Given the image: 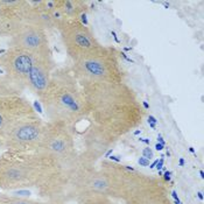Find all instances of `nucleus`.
<instances>
[{
  "label": "nucleus",
  "mask_w": 204,
  "mask_h": 204,
  "mask_svg": "<svg viewBox=\"0 0 204 204\" xmlns=\"http://www.w3.org/2000/svg\"><path fill=\"white\" fill-rule=\"evenodd\" d=\"M189 152H190V153H192V154H195V149H194L192 147H189Z\"/></svg>",
  "instance_id": "473e14b6"
},
{
  "label": "nucleus",
  "mask_w": 204,
  "mask_h": 204,
  "mask_svg": "<svg viewBox=\"0 0 204 204\" xmlns=\"http://www.w3.org/2000/svg\"><path fill=\"white\" fill-rule=\"evenodd\" d=\"M138 163H139L141 167H147V166H149V164H151V160H148V159H146V157L141 156V157H139Z\"/></svg>",
  "instance_id": "2eb2a0df"
},
{
  "label": "nucleus",
  "mask_w": 204,
  "mask_h": 204,
  "mask_svg": "<svg viewBox=\"0 0 204 204\" xmlns=\"http://www.w3.org/2000/svg\"><path fill=\"white\" fill-rule=\"evenodd\" d=\"M147 119H148L147 121L151 122V124H155V125L157 124V119L154 116H148V118H147Z\"/></svg>",
  "instance_id": "a211bd4d"
},
{
  "label": "nucleus",
  "mask_w": 204,
  "mask_h": 204,
  "mask_svg": "<svg viewBox=\"0 0 204 204\" xmlns=\"http://www.w3.org/2000/svg\"><path fill=\"white\" fill-rule=\"evenodd\" d=\"M180 166L181 167H183V166H184V159H182V157L180 159Z\"/></svg>",
  "instance_id": "c85d7f7f"
},
{
  "label": "nucleus",
  "mask_w": 204,
  "mask_h": 204,
  "mask_svg": "<svg viewBox=\"0 0 204 204\" xmlns=\"http://www.w3.org/2000/svg\"><path fill=\"white\" fill-rule=\"evenodd\" d=\"M56 28L61 34L65 52L74 62L100 46L89 27L78 19L61 20L56 23Z\"/></svg>",
  "instance_id": "39448f33"
},
{
  "label": "nucleus",
  "mask_w": 204,
  "mask_h": 204,
  "mask_svg": "<svg viewBox=\"0 0 204 204\" xmlns=\"http://www.w3.org/2000/svg\"><path fill=\"white\" fill-rule=\"evenodd\" d=\"M5 204H41L36 203L33 201H28V199H23V198H7Z\"/></svg>",
  "instance_id": "ddd939ff"
},
{
  "label": "nucleus",
  "mask_w": 204,
  "mask_h": 204,
  "mask_svg": "<svg viewBox=\"0 0 204 204\" xmlns=\"http://www.w3.org/2000/svg\"><path fill=\"white\" fill-rule=\"evenodd\" d=\"M36 114L33 105L21 94L0 97V147L17 124Z\"/></svg>",
  "instance_id": "6e6552de"
},
{
  "label": "nucleus",
  "mask_w": 204,
  "mask_h": 204,
  "mask_svg": "<svg viewBox=\"0 0 204 204\" xmlns=\"http://www.w3.org/2000/svg\"><path fill=\"white\" fill-rule=\"evenodd\" d=\"M141 105H142L144 110H148V109H149V104H148L147 102H141Z\"/></svg>",
  "instance_id": "b1692460"
},
{
  "label": "nucleus",
  "mask_w": 204,
  "mask_h": 204,
  "mask_svg": "<svg viewBox=\"0 0 204 204\" xmlns=\"http://www.w3.org/2000/svg\"><path fill=\"white\" fill-rule=\"evenodd\" d=\"M40 103L49 121L72 125L85 118L87 107L78 78L69 70L52 71Z\"/></svg>",
  "instance_id": "f03ea898"
},
{
  "label": "nucleus",
  "mask_w": 204,
  "mask_h": 204,
  "mask_svg": "<svg viewBox=\"0 0 204 204\" xmlns=\"http://www.w3.org/2000/svg\"><path fill=\"white\" fill-rule=\"evenodd\" d=\"M140 141H142V142H145L146 145H148L149 146V144H151V140L149 139H147V138H140Z\"/></svg>",
  "instance_id": "4be33fe9"
},
{
  "label": "nucleus",
  "mask_w": 204,
  "mask_h": 204,
  "mask_svg": "<svg viewBox=\"0 0 204 204\" xmlns=\"http://www.w3.org/2000/svg\"><path fill=\"white\" fill-rule=\"evenodd\" d=\"M109 159H110V160H112V161H116V162H120V161H121V160L119 159V156H114V155H110V156H109Z\"/></svg>",
  "instance_id": "aec40b11"
},
{
  "label": "nucleus",
  "mask_w": 204,
  "mask_h": 204,
  "mask_svg": "<svg viewBox=\"0 0 204 204\" xmlns=\"http://www.w3.org/2000/svg\"><path fill=\"white\" fill-rule=\"evenodd\" d=\"M112 152H113V149H109L106 152V154H105V157H109L110 155H112Z\"/></svg>",
  "instance_id": "bb28decb"
},
{
  "label": "nucleus",
  "mask_w": 204,
  "mask_h": 204,
  "mask_svg": "<svg viewBox=\"0 0 204 204\" xmlns=\"http://www.w3.org/2000/svg\"><path fill=\"white\" fill-rule=\"evenodd\" d=\"M36 52L10 47L0 55V68L14 84L21 90L27 89V78L29 69L34 61Z\"/></svg>",
  "instance_id": "1a4fd4ad"
},
{
  "label": "nucleus",
  "mask_w": 204,
  "mask_h": 204,
  "mask_svg": "<svg viewBox=\"0 0 204 204\" xmlns=\"http://www.w3.org/2000/svg\"><path fill=\"white\" fill-rule=\"evenodd\" d=\"M155 168L157 169V171H159V170H161V169L163 168V155L161 156V159L157 161L156 166H155Z\"/></svg>",
  "instance_id": "dca6fc26"
},
{
  "label": "nucleus",
  "mask_w": 204,
  "mask_h": 204,
  "mask_svg": "<svg viewBox=\"0 0 204 204\" xmlns=\"http://www.w3.org/2000/svg\"><path fill=\"white\" fill-rule=\"evenodd\" d=\"M72 146L74 142L68 125L48 121L44 124L42 138L35 153L49 161H62L70 154Z\"/></svg>",
  "instance_id": "423d86ee"
},
{
  "label": "nucleus",
  "mask_w": 204,
  "mask_h": 204,
  "mask_svg": "<svg viewBox=\"0 0 204 204\" xmlns=\"http://www.w3.org/2000/svg\"><path fill=\"white\" fill-rule=\"evenodd\" d=\"M157 144H161V145L166 146V142H164V140H163V138L160 135V134L157 135Z\"/></svg>",
  "instance_id": "6ab92c4d"
},
{
  "label": "nucleus",
  "mask_w": 204,
  "mask_h": 204,
  "mask_svg": "<svg viewBox=\"0 0 204 204\" xmlns=\"http://www.w3.org/2000/svg\"><path fill=\"white\" fill-rule=\"evenodd\" d=\"M148 125H149L153 129H155V128H156V125H155V124H151V122H148Z\"/></svg>",
  "instance_id": "c756f323"
},
{
  "label": "nucleus",
  "mask_w": 204,
  "mask_h": 204,
  "mask_svg": "<svg viewBox=\"0 0 204 204\" xmlns=\"http://www.w3.org/2000/svg\"><path fill=\"white\" fill-rule=\"evenodd\" d=\"M21 89L14 84L13 82L5 75H0V97H7V96H15L21 93Z\"/></svg>",
  "instance_id": "f8f14e48"
},
{
  "label": "nucleus",
  "mask_w": 204,
  "mask_h": 204,
  "mask_svg": "<svg viewBox=\"0 0 204 204\" xmlns=\"http://www.w3.org/2000/svg\"><path fill=\"white\" fill-rule=\"evenodd\" d=\"M50 162L40 154L15 153L0 157V188L14 190L34 186L43 177L42 170Z\"/></svg>",
  "instance_id": "7ed1b4c3"
},
{
  "label": "nucleus",
  "mask_w": 204,
  "mask_h": 204,
  "mask_svg": "<svg viewBox=\"0 0 204 204\" xmlns=\"http://www.w3.org/2000/svg\"><path fill=\"white\" fill-rule=\"evenodd\" d=\"M199 175H201V179H204V171L203 170H199Z\"/></svg>",
  "instance_id": "2f4dec72"
},
{
  "label": "nucleus",
  "mask_w": 204,
  "mask_h": 204,
  "mask_svg": "<svg viewBox=\"0 0 204 204\" xmlns=\"http://www.w3.org/2000/svg\"><path fill=\"white\" fill-rule=\"evenodd\" d=\"M55 68L52 52L36 54L32 67L29 69L28 78H27V89L41 97V94L47 89L50 77Z\"/></svg>",
  "instance_id": "9b49d317"
},
{
  "label": "nucleus",
  "mask_w": 204,
  "mask_h": 204,
  "mask_svg": "<svg viewBox=\"0 0 204 204\" xmlns=\"http://www.w3.org/2000/svg\"><path fill=\"white\" fill-rule=\"evenodd\" d=\"M157 161H159V159H156V160H155L154 162L152 163V164H149V168H155V166H156Z\"/></svg>",
  "instance_id": "a878e982"
},
{
  "label": "nucleus",
  "mask_w": 204,
  "mask_h": 204,
  "mask_svg": "<svg viewBox=\"0 0 204 204\" xmlns=\"http://www.w3.org/2000/svg\"><path fill=\"white\" fill-rule=\"evenodd\" d=\"M171 196H173V197H174V199L175 201H176V202H179V203H181V201H180V198H179V196H177V194H176V191H173L171 192Z\"/></svg>",
  "instance_id": "412c9836"
},
{
  "label": "nucleus",
  "mask_w": 204,
  "mask_h": 204,
  "mask_svg": "<svg viewBox=\"0 0 204 204\" xmlns=\"http://www.w3.org/2000/svg\"><path fill=\"white\" fill-rule=\"evenodd\" d=\"M162 175H163V179H164L166 181H170V179H171V177H170L171 171H169V170H166V171H164Z\"/></svg>",
  "instance_id": "f3484780"
},
{
  "label": "nucleus",
  "mask_w": 204,
  "mask_h": 204,
  "mask_svg": "<svg viewBox=\"0 0 204 204\" xmlns=\"http://www.w3.org/2000/svg\"><path fill=\"white\" fill-rule=\"evenodd\" d=\"M44 124L46 122L39 118L37 114L23 120L7 135L2 147L15 153L36 152L42 138Z\"/></svg>",
  "instance_id": "0eeeda50"
},
{
  "label": "nucleus",
  "mask_w": 204,
  "mask_h": 204,
  "mask_svg": "<svg viewBox=\"0 0 204 204\" xmlns=\"http://www.w3.org/2000/svg\"><path fill=\"white\" fill-rule=\"evenodd\" d=\"M6 201H7V198L6 197H0V204H5Z\"/></svg>",
  "instance_id": "cd10ccee"
},
{
  "label": "nucleus",
  "mask_w": 204,
  "mask_h": 204,
  "mask_svg": "<svg viewBox=\"0 0 204 204\" xmlns=\"http://www.w3.org/2000/svg\"><path fill=\"white\" fill-rule=\"evenodd\" d=\"M120 52L114 48L99 46L74 62L78 79L124 83V71L119 61Z\"/></svg>",
  "instance_id": "20e7f679"
},
{
  "label": "nucleus",
  "mask_w": 204,
  "mask_h": 204,
  "mask_svg": "<svg viewBox=\"0 0 204 204\" xmlns=\"http://www.w3.org/2000/svg\"><path fill=\"white\" fill-rule=\"evenodd\" d=\"M142 156L148 159V160H152L154 157V153L152 151V148H149V146H147L142 149Z\"/></svg>",
  "instance_id": "4468645a"
},
{
  "label": "nucleus",
  "mask_w": 204,
  "mask_h": 204,
  "mask_svg": "<svg viewBox=\"0 0 204 204\" xmlns=\"http://www.w3.org/2000/svg\"><path fill=\"white\" fill-rule=\"evenodd\" d=\"M89 118L100 129L124 134L141 124L144 107L125 83L78 79Z\"/></svg>",
  "instance_id": "f257e3e1"
},
{
  "label": "nucleus",
  "mask_w": 204,
  "mask_h": 204,
  "mask_svg": "<svg viewBox=\"0 0 204 204\" xmlns=\"http://www.w3.org/2000/svg\"><path fill=\"white\" fill-rule=\"evenodd\" d=\"M140 133H141V129H137V131L134 132V135H139Z\"/></svg>",
  "instance_id": "7c9ffc66"
},
{
  "label": "nucleus",
  "mask_w": 204,
  "mask_h": 204,
  "mask_svg": "<svg viewBox=\"0 0 204 204\" xmlns=\"http://www.w3.org/2000/svg\"><path fill=\"white\" fill-rule=\"evenodd\" d=\"M155 149L156 151H162V149H164V146L161 145V144H156L155 145Z\"/></svg>",
  "instance_id": "5701e85b"
},
{
  "label": "nucleus",
  "mask_w": 204,
  "mask_h": 204,
  "mask_svg": "<svg viewBox=\"0 0 204 204\" xmlns=\"http://www.w3.org/2000/svg\"><path fill=\"white\" fill-rule=\"evenodd\" d=\"M10 44L36 54L50 52L46 29L33 23H23L21 28L11 37Z\"/></svg>",
  "instance_id": "9d476101"
},
{
  "label": "nucleus",
  "mask_w": 204,
  "mask_h": 204,
  "mask_svg": "<svg viewBox=\"0 0 204 204\" xmlns=\"http://www.w3.org/2000/svg\"><path fill=\"white\" fill-rule=\"evenodd\" d=\"M197 197L199 198V199H201V201H203V199H204L203 192H202V191H198V192H197Z\"/></svg>",
  "instance_id": "393cba45"
}]
</instances>
